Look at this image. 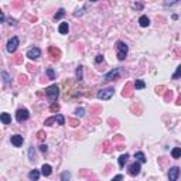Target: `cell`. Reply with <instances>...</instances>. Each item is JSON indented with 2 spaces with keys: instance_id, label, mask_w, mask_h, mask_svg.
<instances>
[{
  "instance_id": "39",
  "label": "cell",
  "mask_w": 181,
  "mask_h": 181,
  "mask_svg": "<svg viewBox=\"0 0 181 181\" xmlns=\"http://www.w3.org/2000/svg\"><path fill=\"white\" fill-rule=\"evenodd\" d=\"M58 109H60V106H58V105H55V103H52V106H51V111H52V112H55V111H58Z\"/></svg>"
},
{
  "instance_id": "34",
  "label": "cell",
  "mask_w": 181,
  "mask_h": 181,
  "mask_svg": "<svg viewBox=\"0 0 181 181\" xmlns=\"http://www.w3.org/2000/svg\"><path fill=\"white\" fill-rule=\"evenodd\" d=\"M133 7L137 9V10H141V9H143V4H141V3H133Z\"/></svg>"
},
{
  "instance_id": "26",
  "label": "cell",
  "mask_w": 181,
  "mask_h": 181,
  "mask_svg": "<svg viewBox=\"0 0 181 181\" xmlns=\"http://www.w3.org/2000/svg\"><path fill=\"white\" fill-rule=\"evenodd\" d=\"M50 52H51V54H52V58H54V60H57V58H58V57H60V54H61V52H60V50L52 48V47H51V48H50Z\"/></svg>"
},
{
  "instance_id": "36",
  "label": "cell",
  "mask_w": 181,
  "mask_h": 181,
  "mask_svg": "<svg viewBox=\"0 0 181 181\" xmlns=\"http://www.w3.org/2000/svg\"><path fill=\"white\" fill-rule=\"evenodd\" d=\"M102 61H103V55H98V57H96V60H95L96 64H99V62H102Z\"/></svg>"
},
{
  "instance_id": "30",
  "label": "cell",
  "mask_w": 181,
  "mask_h": 181,
  "mask_svg": "<svg viewBox=\"0 0 181 181\" xmlns=\"http://www.w3.org/2000/svg\"><path fill=\"white\" fill-rule=\"evenodd\" d=\"M75 113H77V116H81V117H82L83 115H85V109H83V107H78L77 111H75Z\"/></svg>"
},
{
  "instance_id": "23",
  "label": "cell",
  "mask_w": 181,
  "mask_h": 181,
  "mask_svg": "<svg viewBox=\"0 0 181 181\" xmlns=\"http://www.w3.org/2000/svg\"><path fill=\"white\" fill-rule=\"evenodd\" d=\"M86 7H88V6L82 7V9H77V10H75V13H74V16H75V17H81V16H83V14H85Z\"/></svg>"
},
{
  "instance_id": "19",
  "label": "cell",
  "mask_w": 181,
  "mask_h": 181,
  "mask_svg": "<svg viewBox=\"0 0 181 181\" xmlns=\"http://www.w3.org/2000/svg\"><path fill=\"white\" fill-rule=\"evenodd\" d=\"M55 122L58 123L60 126H64V125H65V117L62 116L61 113H57V115H55Z\"/></svg>"
},
{
  "instance_id": "25",
  "label": "cell",
  "mask_w": 181,
  "mask_h": 181,
  "mask_svg": "<svg viewBox=\"0 0 181 181\" xmlns=\"http://www.w3.org/2000/svg\"><path fill=\"white\" fill-rule=\"evenodd\" d=\"M75 75H77V79H78V81H81V79H82V78H83V74H82V67H81V65L77 68V71H75Z\"/></svg>"
},
{
  "instance_id": "12",
  "label": "cell",
  "mask_w": 181,
  "mask_h": 181,
  "mask_svg": "<svg viewBox=\"0 0 181 181\" xmlns=\"http://www.w3.org/2000/svg\"><path fill=\"white\" fill-rule=\"evenodd\" d=\"M28 178H30L31 181H38V178H40V171L38 170H31L30 173H28Z\"/></svg>"
},
{
  "instance_id": "31",
  "label": "cell",
  "mask_w": 181,
  "mask_h": 181,
  "mask_svg": "<svg viewBox=\"0 0 181 181\" xmlns=\"http://www.w3.org/2000/svg\"><path fill=\"white\" fill-rule=\"evenodd\" d=\"M55 122V116H52V117H48V119L44 122V125L45 126H51V123H54Z\"/></svg>"
},
{
  "instance_id": "15",
  "label": "cell",
  "mask_w": 181,
  "mask_h": 181,
  "mask_svg": "<svg viewBox=\"0 0 181 181\" xmlns=\"http://www.w3.org/2000/svg\"><path fill=\"white\" fill-rule=\"evenodd\" d=\"M135 159L137 160L139 163H146V161H147V159H146V156H144L143 151H136V153H135Z\"/></svg>"
},
{
  "instance_id": "37",
  "label": "cell",
  "mask_w": 181,
  "mask_h": 181,
  "mask_svg": "<svg viewBox=\"0 0 181 181\" xmlns=\"http://www.w3.org/2000/svg\"><path fill=\"white\" fill-rule=\"evenodd\" d=\"M174 4H178V2H166L164 6H174Z\"/></svg>"
},
{
  "instance_id": "33",
  "label": "cell",
  "mask_w": 181,
  "mask_h": 181,
  "mask_svg": "<svg viewBox=\"0 0 181 181\" xmlns=\"http://www.w3.org/2000/svg\"><path fill=\"white\" fill-rule=\"evenodd\" d=\"M40 150H41V153H47V150H48V149H47V144H41Z\"/></svg>"
},
{
  "instance_id": "17",
  "label": "cell",
  "mask_w": 181,
  "mask_h": 181,
  "mask_svg": "<svg viewBox=\"0 0 181 181\" xmlns=\"http://www.w3.org/2000/svg\"><path fill=\"white\" fill-rule=\"evenodd\" d=\"M28 160H30L31 163L36 161V151H34V146H31V147L28 149Z\"/></svg>"
},
{
  "instance_id": "24",
  "label": "cell",
  "mask_w": 181,
  "mask_h": 181,
  "mask_svg": "<svg viewBox=\"0 0 181 181\" xmlns=\"http://www.w3.org/2000/svg\"><path fill=\"white\" fill-rule=\"evenodd\" d=\"M2 77H3V82L6 83V85H9V83H10V79H12V78L9 77V74H7L6 71H2Z\"/></svg>"
},
{
  "instance_id": "22",
  "label": "cell",
  "mask_w": 181,
  "mask_h": 181,
  "mask_svg": "<svg viewBox=\"0 0 181 181\" xmlns=\"http://www.w3.org/2000/svg\"><path fill=\"white\" fill-rule=\"evenodd\" d=\"M144 88H146V83H144L141 79H136V82H135V89H144Z\"/></svg>"
},
{
  "instance_id": "35",
  "label": "cell",
  "mask_w": 181,
  "mask_h": 181,
  "mask_svg": "<svg viewBox=\"0 0 181 181\" xmlns=\"http://www.w3.org/2000/svg\"><path fill=\"white\" fill-rule=\"evenodd\" d=\"M0 21H2V23L6 21V16H4L3 12H0Z\"/></svg>"
},
{
  "instance_id": "21",
  "label": "cell",
  "mask_w": 181,
  "mask_h": 181,
  "mask_svg": "<svg viewBox=\"0 0 181 181\" xmlns=\"http://www.w3.org/2000/svg\"><path fill=\"white\" fill-rule=\"evenodd\" d=\"M64 16H65V10H64V9H60L58 12H57L55 14H54V20H55V21H57V20L62 19V17H64Z\"/></svg>"
},
{
  "instance_id": "32",
  "label": "cell",
  "mask_w": 181,
  "mask_h": 181,
  "mask_svg": "<svg viewBox=\"0 0 181 181\" xmlns=\"http://www.w3.org/2000/svg\"><path fill=\"white\" fill-rule=\"evenodd\" d=\"M122 180H123V175L122 174H117V175H115L111 181H122Z\"/></svg>"
},
{
  "instance_id": "27",
  "label": "cell",
  "mask_w": 181,
  "mask_h": 181,
  "mask_svg": "<svg viewBox=\"0 0 181 181\" xmlns=\"http://www.w3.org/2000/svg\"><path fill=\"white\" fill-rule=\"evenodd\" d=\"M45 72H47V75H48L50 79H55V72H54V69H52V68H47Z\"/></svg>"
},
{
  "instance_id": "9",
  "label": "cell",
  "mask_w": 181,
  "mask_h": 181,
  "mask_svg": "<svg viewBox=\"0 0 181 181\" xmlns=\"http://www.w3.org/2000/svg\"><path fill=\"white\" fill-rule=\"evenodd\" d=\"M180 177V169L178 167H171L169 170V180L170 181H177Z\"/></svg>"
},
{
  "instance_id": "28",
  "label": "cell",
  "mask_w": 181,
  "mask_h": 181,
  "mask_svg": "<svg viewBox=\"0 0 181 181\" xmlns=\"http://www.w3.org/2000/svg\"><path fill=\"white\" fill-rule=\"evenodd\" d=\"M178 78H181V65H178L175 72L173 74V79H178Z\"/></svg>"
},
{
  "instance_id": "2",
  "label": "cell",
  "mask_w": 181,
  "mask_h": 181,
  "mask_svg": "<svg viewBox=\"0 0 181 181\" xmlns=\"http://www.w3.org/2000/svg\"><path fill=\"white\" fill-rule=\"evenodd\" d=\"M113 95H115L113 86H107V88H103V89H101V91H98V93H96L98 99H102V101H109V99H111Z\"/></svg>"
},
{
  "instance_id": "4",
  "label": "cell",
  "mask_w": 181,
  "mask_h": 181,
  "mask_svg": "<svg viewBox=\"0 0 181 181\" xmlns=\"http://www.w3.org/2000/svg\"><path fill=\"white\" fill-rule=\"evenodd\" d=\"M28 117H30V112H28V109H26V107H20L19 111L16 112V120L19 123L26 122Z\"/></svg>"
},
{
  "instance_id": "7",
  "label": "cell",
  "mask_w": 181,
  "mask_h": 181,
  "mask_svg": "<svg viewBox=\"0 0 181 181\" xmlns=\"http://www.w3.org/2000/svg\"><path fill=\"white\" fill-rule=\"evenodd\" d=\"M26 57L36 61V60H38L41 57V50L38 48V47H31V48H28V51H27V54H26Z\"/></svg>"
},
{
  "instance_id": "40",
  "label": "cell",
  "mask_w": 181,
  "mask_h": 181,
  "mask_svg": "<svg viewBox=\"0 0 181 181\" xmlns=\"http://www.w3.org/2000/svg\"><path fill=\"white\" fill-rule=\"evenodd\" d=\"M38 137H40V139H44V133L40 132V133H38Z\"/></svg>"
},
{
  "instance_id": "3",
  "label": "cell",
  "mask_w": 181,
  "mask_h": 181,
  "mask_svg": "<svg viewBox=\"0 0 181 181\" xmlns=\"http://www.w3.org/2000/svg\"><path fill=\"white\" fill-rule=\"evenodd\" d=\"M45 95L51 102L57 101V98H58V95H60V86L58 85L47 86V88H45Z\"/></svg>"
},
{
  "instance_id": "18",
  "label": "cell",
  "mask_w": 181,
  "mask_h": 181,
  "mask_svg": "<svg viewBox=\"0 0 181 181\" xmlns=\"http://www.w3.org/2000/svg\"><path fill=\"white\" fill-rule=\"evenodd\" d=\"M171 156H173V159H180V157H181V147H174V149H173Z\"/></svg>"
},
{
  "instance_id": "20",
  "label": "cell",
  "mask_w": 181,
  "mask_h": 181,
  "mask_svg": "<svg viewBox=\"0 0 181 181\" xmlns=\"http://www.w3.org/2000/svg\"><path fill=\"white\" fill-rule=\"evenodd\" d=\"M127 159H129V154H127V153L122 154V156L119 157V166H120V167H123V166H125V163L127 161Z\"/></svg>"
},
{
  "instance_id": "6",
  "label": "cell",
  "mask_w": 181,
  "mask_h": 181,
  "mask_svg": "<svg viewBox=\"0 0 181 181\" xmlns=\"http://www.w3.org/2000/svg\"><path fill=\"white\" fill-rule=\"evenodd\" d=\"M19 44H20V40L19 37H12L9 41H7V45H6V50L10 52V54H13V52H16V50L19 48Z\"/></svg>"
},
{
  "instance_id": "1",
  "label": "cell",
  "mask_w": 181,
  "mask_h": 181,
  "mask_svg": "<svg viewBox=\"0 0 181 181\" xmlns=\"http://www.w3.org/2000/svg\"><path fill=\"white\" fill-rule=\"evenodd\" d=\"M127 52H129V47L126 45L123 41H116V55L119 61H123V60L127 57Z\"/></svg>"
},
{
  "instance_id": "8",
  "label": "cell",
  "mask_w": 181,
  "mask_h": 181,
  "mask_svg": "<svg viewBox=\"0 0 181 181\" xmlns=\"http://www.w3.org/2000/svg\"><path fill=\"white\" fill-rule=\"evenodd\" d=\"M140 170H141V166L139 161H135L133 164H130L129 169H127V171H129L130 175H133V177H136V175L140 174Z\"/></svg>"
},
{
  "instance_id": "16",
  "label": "cell",
  "mask_w": 181,
  "mask_h": 181,
  "mask_svg": "<svg viewBox=\"0 0 181 181\" xmlns=\"http://www.w3.org/2000/svg\"><path fill=\"white\" fill-rule=\"evenodd\" d=\"M58 31H60V34H68V31H69L68 23H61V24L58 26Z\"/></svg>"
},
{
  "instance_id": "29",
  "label": "cell",
  "mask_w": 181,
  "mask_h": 181,
  "mask_svg": "<svg viewBox=\"0 0 181 181\" xmlns=\"http://www.w3.org/2000/svg\"><path fill=\"white\" fill-rule=\"evenodd\" d=\"M71 180V173L69 171H64L61 174V181H69Z\"/></svg>"
},
{
  "instance_id": "5",
  "label": "cell",
  "mask_w": 181,
  "mask_h": 181,
  "mask_svg": "<svg viewBox=\"0 0 181 181\" xmlns=\"http://www.w3.org/2000/svg\"><path fill=\"white\" fill-rule=\"evenodd\" d=\"M120 72H122V68H115V69L109 71L107 74L103 75V81L105 82H109V81H113V79H117L120 75Z\"/></svg>"
},
{
  "instance_id": "14",
  "label": "cell",
  "mask_w": 181,
  "mask_h": 181,
  "mask_svg": "<svg viewBox=\"0 0 181 181\" xmlns=\"http://www.w3.org/2000/svg\"><path fill=\"white\" fill-rule=\"evenodd\" d=\"M0 120H2L3 125H10V123H12V117H10V115L6 113V112L0 115Z\"/></svg>"
},
{
  "instance_id": "10",
  "label": "cell",
  "mask_w": 181,
  "mask_h": 181,
  "mask_svg": "<svg viewBox=\"0 0 181 181\" xmlns=\"http://www.w3.org/2000/svg\"><path fill=\"white\" fill-rule=\"evenodd\" d=\"M12 144L14 146V147H20L23 144V141H24V137L23 136H20V135H14V136H12Z\"/></svg>"
},
{
  "instance_id": "38",
  "label": "cell",
  "mask_w": 181,
  "mask_h": 181,
  "mask_svg": "<svg viewBox=\"0 0 181 181\" xmlns=\"http://www.w3.org/2000/svg\"><path fill=\"white\" fill-rule=\"evenodd\" d=\"M16 24H17V23H16V20H14V19H9V26H12V27H14Z\"/></svg>"
},
{
  "instance_id": "13",
  "label": "cell",
  "mask_w": 181,
  "mask_h": 181,
  "mask_svg": "<svg viewBox=\"0 0 181 181\" xmlns=\"http://www.w3.org/2000/svg\"><path fill=\"white\" fill-rule=\"evenodd\" d=\"M139 24L141 27H149L150 26V19H149L147 16H141L140 19H139Z\"/></svg>"
},
{
  "instance_id": "11",
  "label": "cell",
  "mask_w": 181,
  "mask_h": 181,
  "mask_svg": "<svg viewBox=\"0 0 181 181\" xmlns=\"http://www.w3.org/2000/svg\"><path fill=\"white\" fill-rule=\"evenodd\" d=\"M52 173V167L50 166V164H44L43 167H41V174L44 175V177H50Z\"/></svg>"
}]
</instances>
